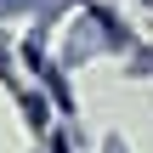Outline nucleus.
Listing matches in <instances>:
<instances>
[{
  "instance_id": "3",
  "label": "nucleus",
  "mask_w": 153,
  "mask_h": 153,
  "mask_svg": "<svg viewBox=\"0 0 153 153\" xmlns=\"http://www.w3.org/2000/svg\"><path fill=\"white\" fill-rule=\"evenodd\" d=\"M114 153H119V148H114Z\"/></svg>"
},
{
  "instance_id": "2",
  "label": "nucleus",
  "mask_w": 153,
  "mask_h": 153,
  "mask_svg": "<svg viewBox=\"0 0 153 153\" xmlns=\"http://www.w3.org/2000/svg\"><path fill=\"white\" fill-rule=\"evenodd\" d=\"M40 0H0V17H11V11H34Z\"/></svg>"
},
{
  "instance_id": "1",
  "label": "nucleus",
  "mask_w": 153,
  "mask_h": 153,
  "mask_svg": "<svg viewBox=\"0 0 153 153\" xmlns=\"http://www.w3.org/2000/svg\"><path fill=\"white\" fill-rule=\"evenodd\" d=\"M102 40H108V34H102V11H91V28L79 23V34H74V45H68V57L79 62V57H91V51H97Z\"/></svg>"
}]
</instances>
